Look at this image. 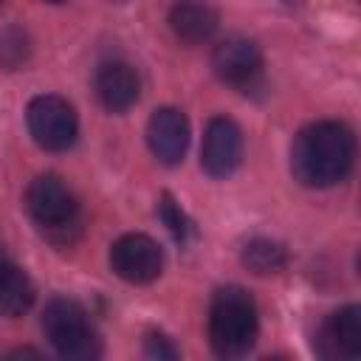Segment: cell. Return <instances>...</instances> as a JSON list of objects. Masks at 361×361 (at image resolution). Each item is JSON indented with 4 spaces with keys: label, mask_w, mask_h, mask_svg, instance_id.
<instances>
[{
    "label": "cell",
    "mask_w": 361,
    "mask_h": 361,
    "mask_svg": "<svg viewBox=\"0 0 361 361\" xmlns=\"http://www.w3.org/2000/svg\"><path fill=\"white\" fill-rule=\"evenodd\" d=\"M144 355L152 358V361H172L180 355V350L164 336V333H149L144 338Z\"/></svg>",
    "instance_id": "cell-17"
},
{
    "label": "cell",
    "mask_w": 361,
    "mask_h": 361,
    "mask_svg": "<svg viewBox=\"0 0 361 361\" xmlns=\"http://www.w3.org/2000/svg\"><path fill=\"white\" fill-rule=\"evenodd\" d=\"M34 305V285L28 274L11 262H0V316H23Z\"/></svg>",
    "instance_id": "cell-13"
},
{
    "label": "cell",
    "mask_w": 361,
    "mask_h": 361,
    "mask_svg": "<svg viewBox=\"0 0 361 361\" xmlns=\"http://www.w3.org/2000/svg\"><path fill=\"white\" fill-rule=\"evenodd\" d=\"M110 268L130 285H149L164 271V251L147 234H124L110 245Z\"/></svg>",
    "instance_id": "cell-6"
},
{
    "label": "cell",
    "mask_w": 361,
    "mask_h": 361,
    "mask_svg": "<svg viewBox=\"0 0 361 361\" xmlns=\"http://www.w3.org/2000/svg\"><path fill=\"white\" fill-rule=\"evenodd\" d=\"M25 121H28V133L31 138L48 149V152H65L73 147L76 135H79V121L73 107L54 93H42L34 96L28 102L25 110Z\"/></svg>",
    "instance_id": "cell-5"
},
{
    "label": "cell",
    "mask_w": 361,
    "mask_h": 361,
    "mask_svg": "<svg viewBox=\"0 0 361 361\" xmlns=\"http://www.w3.org/2000/svg\"><path fill=\"white\" fill-rule=\"evenodd\" d=\"M243 265L257 274V276H268V274H279L285 265H288V251L276 243V240H268V237H254L243 245V254H240Z\"/></svg>",
    "instance_id": "cell-14"
},
{
    "label": "cell",
    "mask_w": 361,
    "mask_h": 361,
    "mask_svg": "<svg viewBox=\"0 0 361 361\" xmlns=\"http://www.w3.org/2000/svg\"><path fill=\"white\" fill-rule=\"evenodd\" d=\"M96 99L110 113H124L138 102L141 82L127 62H104L93 79Z\"/></svg>",
    "instance_id": "cell-10"
},
{
    "label": "cell",
    "mask_w": 361,
    "mask_h": 361,
    "mask_svg": "<svg viewBox=\"0 0 361 361\" xmlns=\"http://www.w3.org/2000/svg\"><path fill=\"white\" fill-rule=\"evenodd\" d=\"M212 68H214V73H217L220 82L245 90L262 73V54H259V48L251 39L231 37V39H226V42H220L214 48Z\"/></svg>",
    "instance_id": "cell-8"
},
{
    "label": "cell",
    "mask_w": 361,
    "mask_h": 361,
    "mask_svg": "<svg viewBox=\"0 0 361 361\" xmlns=\"http://www.w3.org/2000/svg\"><path fill=\"white\" fill-rule=\"evenodd\" d=\"M25 56H28L25 34H20V31H14V28L0 31V65H3V68H17Z\"/></svg>",
    "instance_id": "cell-16"
},
{
    "label": "cell",
    "mask_w": 361,
    "mask_h": 361,
    "mask_svg": "<svg viewBox=\"0 0 361 361\" xmlns=\"http://www.w3.org/2000/svg\"><path fill=\"white\" fill-rule=\"evenodd\" d=\"M42 333L68 361H93L102 355V338L87 316V310L68 296H56L42 310Z\"/></svg>",
    "instance_id": "cell-4"
},
{
    "label": "cell",
    "mask_w": 361,
    "mask_h": 361,
    "mask_svg": "<svg viewBox=\"0 0 361 361\" xmlns=\"http://www.w3.org/2000/svg\"><path fill=\"white\" fill-rule=\"evenodd\" d=\"M45 3H68V0H45Z\"/></svg>",
    "instance_id": "cell-18"
},
{
    "label": "cell",
    "mask_w": 361,
    "mask_h": 361,
    "mask_svg": "<svg viewBox=\"0 0 361 361\" xmlns=\"http://www.w3.org/2000/svg\"><path fill=\"white\" fill-rule=\"evenodd\" d=\"M158 217L164 220V226L172 231V237L178 240V243H186L189 240V234H192V223H189V217L183 214V209L172 200V195H161V203H158Z\"/></svg>",
    "instance_id": "cell-15"
},
{
    "label": "cell",
    "mask_w": 361,
    "mask_h": 361,
    "mask_svg": "<svg viewBox=\"0 0 361 361\" xmlns=\"http://www.w3.org/2000/svg\"><path fill=\"white\" fill-rule=\"evenodd\" d=\"M257 305L248 290L220 288L209 307V344L220 358H240L257 341Z\"/></svg>",
    "instance_id": "cell-2"
},
{
    "label": "cell",
    "mask_w": 361,
    "mask_h": 361,
    "mask_svg": "<svg viewBox=\"0 0 361 361\" xmlns=\"http://www.w3.org/2000/svg\"><path fill=\"white\" fill-rule=\"evenodd\" d=\"M322 353L330 358H355L361 353V307L347 305L336 310L319 333Z\"/></svg>",
    "instance_id": "cell-11"
},
{
    "label": "cell",
    "mask_w": 361,
    "mask_h": 361,
    "mask_svg": "<svg viewBox=\"0 0 361 361\" xmlns=\"http://www.w3.org/2000/svg\"><path fill=\"white\" fill-rule=\"evenodd\" d=\"M243 161V133L240 127L226 118L217 116L206 124V135H203V147H200V166L206 175L212 178H228Z\"/></svg>",
    "instance_id": "cell-7"
},
{
    "label": "cell",
    "mask_w": 361,
    "mask_h": 361,
    "mask_svg": "<svg viewBox=\"0 0 361 361\" xmlns=\"http://www.w3.org/2000/svg\"><path fill=\"white\" fill-rule=\"evenodd\" d=\"M25 212L54 245H71L82 231L79 203L59 175H39L28 183Z\"/></svg>",
    "instance_id": "cell-3"
},
{
    "label": "cell",
    "mask_w": 361,
    "mask_h": 361,
    "mask_svg": "<svg viewBox=\"0 0 361 361\" xmlns=\"http://www.w3.org/2000/svg\"><path fill=\"white\" fill-rule=\"evenodd\" d=\"M217 23H220L217 11L203 0H178L169 8V25L175 37L189 45H200L212 39L217 31Z\"/></svg>",
    "instance_id": "cell-12"
},
{
    "label": "cell",
    "mask_w": 361,
    "mask_h": 361,
    "mask_svg": "<svg viewBox=\"0 0 361 361\" xmlns=\"http://www.w3.org/2000/svg\"><path fill=\"white\" fill-rule=\"evenodd\" d=\"M147 144H149V152L161 164H166V166L180 164L186 155V147H189L186 116L175 107H158L147 121Z\"/></svg>",
    "instance_id": "cell-9"
},
{
    "label": "cell",
    "mask_w": 361,
    "mask_h": 361,
    "mask_svg": "<svg viewBox=\"0 0 361 361\" xmlns=\"http://www.w3.org/2000/svg\"><path fill=\"white\" fill-rule=\"evenodd\" d=\"M355 161V138L338 121L307 124L290 147V172L302 186L327 189L341 183Z\"/></svg>",
    "instance_id": "cell-1"
}]
</instances>
